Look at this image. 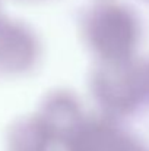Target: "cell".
Instances as JSON below:
<instances>
[{"instance_id": "6da1fadb", "label": "cell", "mask_w": 149, "mask_h": 151, "mask_svg": "<svg viewBox=\"0 0 149 151\" xmlns=\"http://www.w3.org/2000/svg\"><path fill=\"white\" fill-rule=\"evenodd\" d=\"M35 47L28 31L16 24H0V73L25 70L34 59Z\"/></svg>"}]
</instances>
